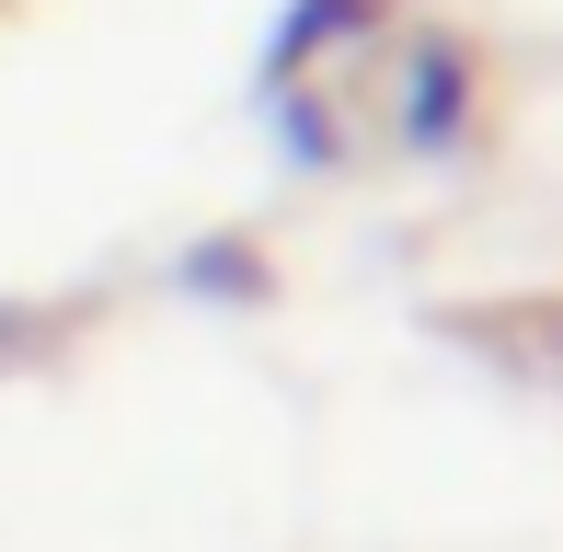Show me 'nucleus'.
I'll use <instances>...</instances> for the list:
<instances>
[{
    "label": "nucleus",
    "mask_w": 563,
    "mask_h": 552,
    "mask_svg": "<svg viewBox=\"0 0 563 552\" xmlns=\"http://www.w3.org/2000/svg\"><path fill=\"white\" fill-rule=\"evenodd\" d=\"M368 12H379V0H311V12H288V23H276V46H265V69H276V81H288V69H311L322 46H334L345 23H368Z\"/></svg>",
    "instance_id": "f257e3e1"
},
{
    "label": "nucleus",
    "mask_w": 563,
    "mask_h": 552,
    "mask_svg": "<svg viewBox=\"0 0 563 552\" xmlns=\"http://www.w3.org/2000/svg\"><path fill=\"white\" fill-rule=\"evenodd\" d=\"M460 92H472V69H460L449 46H426V58H415V104H402V128H415V139H449Z\"/></svg>",
    "instance_id": "f03ea898"
}]
</instances>
